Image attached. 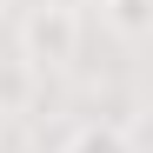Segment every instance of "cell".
<instances>
[{
    "label": "cell",
    "mask_w": 153,
    "mask_h": 153,
    "mask_svg": "<svg viewBox=\"0 0 153 153\" xmlns=\"http://www.w3.org/2000/svg\"><path fill=\"white\" fill-rule=\"evenodd\" d=\"M80 33H87V20H80L73 0H40V7H27V20H20V67H27L33 80L73 73Z\"/></svg>",
    "instance_id": "obj_1"
},
{
    "label": "cell",
    "mask_w": 153,
    "mask_h": 153,
    "mask_svg": "<svg viewBox=\"0 0 153 153\" xmlns=\"http://www.w3.org/2000/svg\"><path fill=\"white\" fill-rule=\"evenodd\" d=\"M60 153H140V140L126 133L120 120H87V126H73L60 140Z\"/></svg>",
    "instance_id": "obj_2"
},
{
    "label": "cell",
    "mask_w": 153,
    "mask_h": 153,
    "mask_svg": "<svg viewBox=\"0 0 153 153\" xmlns=\"http://www.w3.org/2000/svg\"><path fill=\"white\" fill-rule=\"evenodd\" d=\"M100 20H107L126 47H140L146 27H153V7H146V0H100Z\"/></svg>",
    "instance_id": "obj_3"
},
{
    "label": "cell",
    "mask_w": 153,
    "mask_h": 153,
    "mask_svg": "<svg viewBox=\"0 0 153 153\" xmlns=\"http://www.w3.org/2000/svg\"><path fill=\"white\" fill-rule=\"evenodd\" d=\"M27 100H33V73L27 67H20V60H7V67H0V107H27Z\"/></svg>",
    "instance_id": "obj_4"
}]
</instances>
